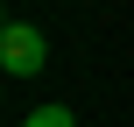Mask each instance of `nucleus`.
<instances>
[{
  "label": "nucleus",
  "mask_w": 134,
  "mask_h": 127,
  "mask_svg": "<svg viewBox=\"0 0 134 127\" xmlns=\"http://www.w3.org/2000/svg\"><path fill=\"white\" fill-rule=\"evenodd\" d=\"M0 64H7V78H35L49 64V35L35 21H7L0 28Z\"/></svg>",
  "instance_id": "1"
},
{
  "label": "nucleus",
  "mask_w": 134,
  "mask_h": 127,
  "mask_svg": "<svg viewBox=\"0 0 134 127\" xmlns=\"http://www.w3.org/2000/svg\"><path fill=\"white\" fill-rule=\"evenodd\" d=\"M21 127H78V113H71V106H35Z\"/></svg>",
  "instance_id": "2"
}]
</instances>
